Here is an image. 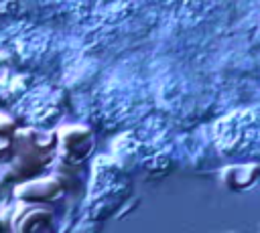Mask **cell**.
Returning <instances> with one entry per match:
<instances>
[]
</instances>
